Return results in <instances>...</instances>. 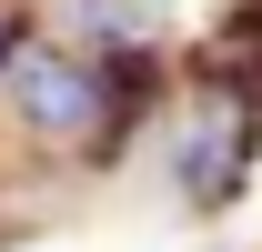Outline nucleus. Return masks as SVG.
Returning a JSON list of instances; mask_svg holds the SVG:
<instances>
[{
  "label": "nucleus",
  "instance_id": "obj_2",
  "mask_svg": "<svg viewBox=\"0 0 262 252\" xmlns=\"http://www.w3.org/2000/svg\"><path fill=\"white\" fill-rule=\"evenodd\" d=\"M242 161H252V111H242V91H202L192 111H182V131H171V182H182V202H232V192H242Z\"/></svg>",
  "mask_w": 262,
  "mask_h": 252
},
{
  "label": "nucleus",
  "instance_id": "obj_1",
  "mask_svg": "<svg viewBox=\"0 0 262 252\" xmlns=\"http://www.w3.org/2000/svg\"><path fill=\"white\" fill-rule=\"evenodd\" d=\"M111 101L121 81L91 61H71V51H10V111L40 131V141H91L111 121Z\"/></svg>",
  "mask_w": 262,
  "mask_h": 252
},
{
  "label": "nucleus",
  "instance_id": "obj_3",
  "mask_svg": "<svg viewBox=\"0 0 262 252\" xmlns=\"http://www.w3.org/2000/svg\"><path fill=\"white\" fill-rule=\"evenodd\" d=\"M81 40H111V51H151L171 31V0H71L61 10Z\"/></svg>",
  "mask_w": 262,
  "mask_h": 252
}]
</instances>
